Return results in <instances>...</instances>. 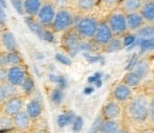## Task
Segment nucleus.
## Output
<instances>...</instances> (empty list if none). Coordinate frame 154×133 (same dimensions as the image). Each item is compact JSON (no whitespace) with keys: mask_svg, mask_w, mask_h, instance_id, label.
I'll use <instances>...</instances> for the list:
<instances>
[{"mask_svg":"<svg viewBox=\"0 0 154 133\" xmlns=\"http://www.w3.org/2000/svg\"><path fill=\"white\" fill-rule=\"evenodd\" d=\"M62 93L60 90H55L53 92H52V95H51V100L53 101V102L59 104L62 101Z\"/></svg>","mask_w":154,"mask_h":133,"instance_id":"33","label":"nucleus"},{"mask_svg":"<svg viewBox=\"0 0 154 133\" xmlns=\"http://www.w3.org/2000/svg\"><path fill=\"white\" fill-rule=\"evenodd\" d=\"M14 7H15V9L22 15L23 14V0H11Z\"/></svg>","mask_w":154,"mask_h":133,"instance_id":"34","label":"nucleus"},{"mask_svg":"<svg viewBox=\"0 0 154 133\" xmlns=\"http://www.w3.org/2000/svg\"><path fill=\"white\" fill-rule=\"evenodd\" d=\"M53 4L56 5V7L59 8H65V7H70L73 2L75 0H51Z\"/></svg>","mask_w":154,"mask_h":133,"instance_id":"31","label":"nucleus"},{"mask_svg":"<svg viewBox=\"0 0 154 133\" xmlns=\"http://www.w3.org/2000/svg\"><path fill=\"white\" fill-rule=\"evenodd\" d=\"M37 133H47L46 131H39V132H37Z\"/></svg>","mask_w":154,"mask_h":133,"instance_id":"40","label":"nucleus"},{"mask_svg":"<svg viewBox=\"0 0 154 133\" xmlns=\"http://www.w3.org/2000/svg\"><path fill=\"white\" fill-rule=\"evenodd\" d=\"M3 104V113L8 116H14L16 113L22 111L23 105V99L20 95H15L7 101H5Z\"/></svg>","mask_w":154,"mask_h":133,"instance_id":"8","label":"nucleus"},{"mask_svg":"<svg viewBox=\"0 0 154 133\" xmlns=\"http://www.w3.org/2000/svg\"><path fill=\"white\" fill-rule=\"evenodd\" d=\"M13 118L14 128L18 131H25L29 129L31 125V118L26 112L21 111L16 113Z\"/></svg>","mask_w":154,"mask_h":133,"instance_id":"12","label":"nucleus"},{"mask_svg":"<svg viewBox=\"0 0 154 133\" xmlns=\"http://www.w3.org/2000/svg\"><path fill=\"white\" fill-rule=\"evenodd\" d=\"M100 21L90 15H85L78 18L73 26L74 32L81 40H93Z\"/></svg>","mask_w":154,"mask_h":133,"instance_id":"1","label":"nucleus"},{"mask_svg":"<svg viewBox=\"0 0 154 133\" xmlns=\"http://www.w3.org/2000/svg\"><path fill=\"white\" fill-rule=\"evenodd\" d=\"M121 114V107L117 102H109L102 109V117L104 120H116Z\"/></svg>","mask_w":154,"mask_h":133,"instance_id":"13","label":"nucleus"},{"mask_svg":"<svg viewBox=\"0 0 154 133\" xmlns=\"http://www.w3.org/2000/svg\"><path fill=\"white\" fill-rule=\"evenodd\" d=\"M120 131V125L116 120L104 121L101 128V133H116Z\"/></svg>","mask_w":154,"mask_h":133,"instance_id":"23","label":"nucleus"},{"mask_svg":"<svg viewBox=\"0 0 154 133\" xmlns=\"http://www.w3.org/2000/svg\"><path fill=\"white\" fill-rule=\"evenodd\" d=\"M76 20L75 14L70 7L59 8L51 29L55 33H66L73 28Z\"/></svg>","mask_w":154,"mask_h":133,"instance_id":"3","label":"nucleus"},{"mask_svg":"<svg viewBox=\"0 0 154 133\" xmlns=\"http://www.w3.org/2000/svg\"><path fill=\"white\" fill-rule=\"evenodd\" d=\"M113 96L116 102H125L131 101L133 98V90L132 87L128 86L124 82L118 83L113 91Z\"/></svg>","mask_w":154,"mask_h":133,"instance_id":"9","label":"nucleus"},{"mask_svg":"<svg viewBox=\"0 0 154 133\" xmlns=\"http://www.w3.org/2000/svg\"><path fill=\"white\" fill-rule=\"evenodd\" d=\"M59 60H60L61 63H65V64H68V63H69V60H68L67 58H64V57H61V56H60V57H59Z\"/></svg>","mask_w":154,"mask_h":133,"instance_id":"38","label":"nucleus"},{"mask_svg":"<svg viewBox=\"0 0 154 133\" xmlns=\"http://www.w3.org/2000/svg\"><path fill=\"white\" fill-rule=\"evenodd\" d=\"M116 133H128L127 131H124V130H120L118 132H116Z\"/></svg>","mask_w":154,"mask_h":133,"instance_id":"39","label":"nucleus"},{"mask_svg":"<svg viewBox=\"0 0 154 133\" xmlns=\"http://www.w3.org/2000/svg\"><path fill=\"white\" fill-rule=\"evenodd\" d=\"M104 118L102 117V115L101 116H98L96 120H95V122H93V124H92V126H91V128H90V130H89V133H98L101 131V128H102V125H103V123H104Z\"/></svg>","mask_w":154,"mask_h":133,"instance_id":"28","label":"nucleus"},{"mask_svg":"<svg viewBox=\"0 0 154 133\" xmlns=\"http://www.w3.org/2000/svg\"><path fill=\"white\" fill-rule=\"evenodd\" d=\"M142 80H143V78H142L136 72L131 71V72H129V73H127L125 74V76L123 82H124L125 83H126L128 86L134 88V87L138 86V85L141 83Z\"/></svg>","mask_w":154,"mask_h":133,"instance_id":"22","label":"nucleus"},{"mask_svg":"<svg viewBox=\"0 0 154 133\" xmlns=\"http://www.w3.org/2000/svg\"><path fill=\"white\" fill-rule=\"evenodd\" d=\"M58 8L51 0L43 2L36 18L37 24L42 28H51Z\"/></svg>","mask_w":154,"mask_h":133,"instance_id":"5","label":"nucleus"},{"mask_svg":"<svg viewBox=\"0 0 154 133\" xmlns=\"http://www.w3.org/2000/svg\"><path fill=\"white\" fill-rule=\"evenodd\" d=\"M43 2V0H23V14L30 17H36Z\"/></svg>","mask_w":154,"mask_h":133,"instance_id":"16","label":"nucleus"},{"mask_svg":"<svg viewBox=\"0 0 154 133\" xmlns=\"http://www.w3.org/2000/svg\"><path fill=\"white\" fill-rule=\"evenodd\" d=\"M63 44L68 51L70 53L76 52L79 47V41L81 40L77 34L74 32L73 28L66 33H64V38H63Z\"/></svg>","mask_w":154,"mask_h":133,"instance_id":"15","label":"nucleus"},{"mask_svg":"<svg viewBox=\"0 0 154 133\" xmlns=\"http://www.w3.org/2000/svg\"><path fill=\"white\" fill-rule=\"evenodd\" d=\"M27 73L24 67L21 65H15L8 68L7 70V79L6 82L10 83L11 84L19 87L23 84V83L27 78Z\"/></svg>","mask_w":154,"mask_h":133,"instance_id":"7","label":"nucleus"},{"mask_svg":"<svg viewBox=\"0 0 154 133\" xmlns=\"http://www.w3.org/2000/svg\"><path fill=\"white\" fill-rule=\"evenodd\" d=\"M128 32H138L147 24L140 12L126 14Z\"/></svg>","mask_w":154,"mask_h":133,"instance_id":"10","label":"nucleus"},{"mask_svg":"<svg viewBox=\"0 0 154 133\" xmlns=\"http://www.w3.org/2000/svg\"><path fill=\"white\" fill-rule=\"evenodd\" d=\"M141 36L151 38L154 36V24H146L144 27H143L141 30L137 32Z\"/></svg>","mask_w":154,"mask_h":133,"instance_id":"27","label":"nucleus"},{"mask_svg":"<svg viewBox=\"0 0 154 133\" xmlns=\"http://www.w3.org/2000/svg\"><path fill=\"white\" fill-rule=\"evenodd\" d=\"M97 0H75L74 4L77 10L81 13L88 15V13L92 12L96 6Z\"/></svg>","mask_w":154,"mask_h":133,"instance_id":"21","label":"nucleus"},{"mask_svg":"<svg viewBox=\"0 0 154 133\" xmlns=\"http://www.w3.org/2000/svg\"><path fill=\"white\" fill-rule=\"evenodd\" d=\"M114 38H115V35H114L111 28L109 27L106 20L100 21L99 26H98L96 35L93 39L95 44L99 46L106 47L112 42V40Z\"/></svg>","mask_w":154,"mask_h":133,"instance_id":"6","label":"nucleus"},{"mask_svg":"<svg viewBox=\"0 0 154 133\" xmlns=\"http://www.w3.org/2000/svg\"><path fill=\"white\" fill-rule=\"evenodd\" d=\"M42 103L37 99L31 100L26 105V112L28 113L31 119H37L42 114Z\"/></svg>","mask_w":154,"mask_h":133,"instance_id":"20","label":"nucleus"},{"mask_svg":"<svg viewBox=\"0 0 154 133\" xmlns=\"http://www.w3.org/2000/svg\"><path fill=\"white\" fill-rule=\"evenodd\" d=\"M75 115L72 112H65V113H62L60 114L58 119H57V123L59 125V127L60 128H64L66 127L67 125L72 123V122L74 121L75 119Z\"/></svg>","mask_w":154,"mask_h":133,"instance_id":"24","label":"nucleus"},{"mask_svg":"<svg viewBox=\"0 0 154 133\" xmlns=\"http://www.w3.org/2000/svg\"><path fill=\"white\" fill-rule=\"evenodd\" d=\"M143 3V0H121L118 8L125 14L140 12Z\"/></svg>","mask_w":154,"mask_h":133,"instance_id":"17","label":"nucleus"},{"mask_svg":"<svg viewBox=\"0 0 154 133\" xmlns=\"http://www.w3.org/2000/svg\"><path fill=\"white\" fill-rule=\"evenodd\" d=\"M150 102L147 96L139 94L131 99L128 106L129 117L136 123L144 122L150 115Z\"/></svg>","mask_w":154,"mask_h":133,"instance_id":"2","label":"nucleus"},{"mask_svg":"<svg viewBox=\"0 0 154 133\" xmlns=\"http://www.w3.org/2000/svg\"><path fill=\"white\" fill-rule=\"evenodd\" d=\"M83 119L79 116L75 117L74 121L72 122V130L75 132H79L83 128Z\"/></svg>","mask_w":154,"mask_h":133,"instance_id":"30","label":"nucleus"},{"mask_svg":"<svg viewBox=\"0 0 154 133\" xmlns=\"http://www.w3.org/2000/svg\"><path fill=\"white\" fill-rule=\"evenodd\" d=\"M1 44L4 47V52H15L17 51V43L13 33L8 30H3L1 33Z\"/></svg>","mask_w":154,"mask_h":133,"instance_id":"14","label":"nucleus"},{"mask_svg":"<svg viewBox=\"0 0 154 133\" xmlns=\"http://www.w3.org/2000/svg\"><path fill=\"white\" fill-rule=\"evenodd\" d=\"M20 87L22 88V90H23V92H25V93H30V92L32 91L33 87H34V83H33L32 79L31 77L28 76Z\"/></svg>","mask_w":154,"mask_h":133,"instance_id":"29","label":"nucleus"},{"mask_svg":"<svg viewBox=\"0 0 154 133\" xmlns=\"http://www.w3.org/2000/svg\"><path fill=\"white\" fill-rule=\"evenodd\" d=\"M17 87L8 82L1 83L0 84V102L4 103L8 99L17 95Z\"/></svg>","mask_w":154,"mask_h":133,"instance_id":"18","label":"nucleus"},{"mask_svg":"<svg viewBox=\"0 0 154 133\" xmlns=\"http://www.w3.org/2000/svg\"><path fill=\"white\" fill-rule=\"evenodd\" d=\"M140 13L147 24H154V0L144 1Z\"/></svg>","mask_w":154,"mask_h":133,"instance_id":"19","label":"nucleus"},{"mask_svg":"<svg viewBox=\"0 0 154 133\" xmlns=\"http://www.w3.org/2000/svg\"><path fill=\"white\" fill-rule=\"evenodd\" d=\"M121 48V45H120V42L118 41V39H113L112 42L106 46V49H107V52H115V51H117Z\"/></svg>","mask_w":154,"mask_h":133,"instance_id":"32","label":"nucleus"},{"mask_svg":"<svg viewBox=\"0 0 154 133\" xmlns=\"http://www.w3.org/2000/svg\"><path fill=\"white\" fill-rule=\"evenodd\" d=\"M106 22L111 28L115 37L123 36L128 32L126 14L118 7L116 9H114L109 14Z\"/></svg>","mask_w":154,"mask_h":133,"instance_id":"4","label":"nucleus"},{"mask_svg":"<svg viewBox=\"0 0 154 133\" xmlns=\"http://www.w3.org/2000/svg\"><path fill=\"white\" fill-rule=\"evenodd\" d=\"M22 57L17 51L15 52H2L0 56L1 67L10 68L15 65H21Z\"/></svg>","mask_w":154,"mask_h":133,"instance_id":"11","label":"nucleus"},{"mask_svg":"<svg viewBox=\"0 0 154 133\" xmlns=\"http://www.w3.org/2000/svg\"><path fill=\"white\" fill-rule=\"evenodd\" d=\"M102 3L108 7H113V6H116L119 5L121 0H101Z\"/></svg>","mask_w":154,"mask_h":133,"instance_id":"35","label":"nucleus"},{"mask_svg":"<svg viewBox=\"0 0 154 133\" xmlns=\"http://www.w3.org/2000/svg\"><path fill=\"white\" fill-rule=\"evenodd\" d=\"M0 129H1V132L3 133L4 131H9L14 128V122H13V118L11 116L3 114L0 118Z\"/></svg>","mask_w":154,"mask_h":133,"instance_id":"25","label":"nucleus"},{"mask_svg":"<svg viewBox=\"0 0 154 133\" xmlns=\"http://www.w3.org/2000/svg\"><path fill=\"white\" fill-rule=\"evenodd\" d=\"M149 119L151 120V122L154 124V97L152 99V101L150 102V115H149Z\"/></svg>","mask_w":154,"mask_h":133,"instance_id":"36","label":"nucleus"},{"mask_svg":"<svg viewBox=\"0 0 154 133\" xmlns=\"http://www.w3.org/2000/svg\"><path fill=\"white\" fill-rule=\"evenodd\" d=\"M134 72H136L143 79L147 76L149 73V64L146 62H140L135 64L134 66Z\"/></svg>","mask_w":154,"mask_h":133,"instance_id":"26","label":"nucleus"},{"mask_svg":"<svg viewBox=\"0 0 154 133\" xmlns=\"http://www.w3.org/2000/svg\"><path fill=\"white\" fill-rule=\"evenodd\" d=\"M143 1H146V0H143Z\"/></svg>","mask_w":154,"mask_h":133,"instance_id":"41","label":"nucleus"},{"mask_svg":"<svg viewBox=\"0 0 154 133\" xmlns=\"http://www.w3.org/2000/svg\"><path fill=\"white\" fill-rule=\"evenodd\" d=\"M1 14H0V15H1V24H4V23H5V10H4V8H2L1 7Z\"/></svg>","mask_w":154,"mask_h":133,"instance_id":"37","label":"nucleus"}]
</instances>
